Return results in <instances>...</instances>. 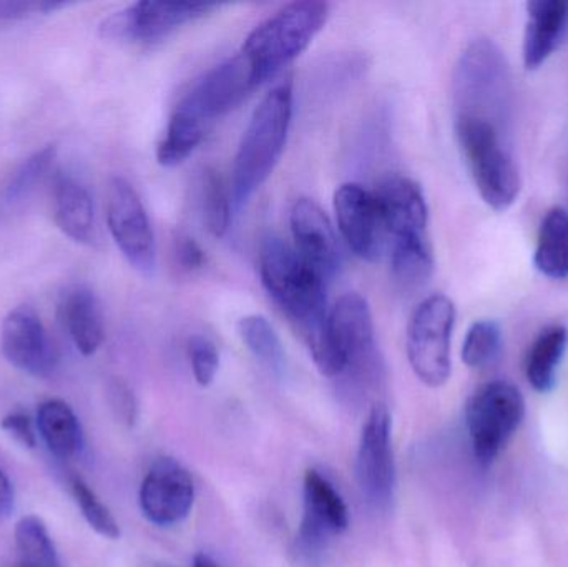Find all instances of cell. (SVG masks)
Returning a JSON list of instances; mask_svg holds the SVG:
<instances>
[{
  "label": "cell",
  "instance_id": "obj_1",
  "mask_svg": "<svg viewBox=\"0 0 568 567\" xmlns=\"http://www.w3.org/2000/svg\"><path fill=\"white\" fill-rule=\"evenodd\" d=\"M291 119L293 85L282 82L263 97L240 142L230 183L236 212L245 209L278 165L290 135Z\"/></svg>",
  "mask_w": 568,
  "mask_h": 567
},
{
  "label": "cell",
  "instance_id": "obj_2",
  "mask_svg": "<svg viewBox=\"0 0 568 567\" xmlns=\"http://www.w3.org/2000/svg\"><path fill=\"white\" fill-rule=\"evenodd\" d=\"M260 276L273 302L296 326L306 345H313L326 328L324 280L311 269L294 246L270 236L260 252Z\"/></svg>",
  "mask_w": 568,
  "mask_h": 567
},
{
  "label": "cell",
  "instance_id": "obj_3",
  "mask_svg": "<svg viewBox=\"0 0 568 567\" xmlns=\"http://www.w3.org/2000/svg\"><path fill=\"white\" fill-rule=\"evenodd\" d=\"M329 19V6L316 0L287 3L252 30L242 55L252 67L256 82L275 77L301 55Z\"/></svg>",
  "mask_w": 568,
  "mask_h": 567
},
{
  "label": "cell",
  "instance_id": "obj_4",
  "mask_svg": "<svg viewBox=\"0 0 568 567\" xmlns=\"http://www.w3.org/2000/svg\"><path fill=\"white\" fill-rule=\"evenodd\" d=\"M457 117L486 120L506 130L513 107V77L503 50L489 39L470 42L454 73Z\"/></svg>",
  "mask_w": 568,
  "mask_h": 567
},
{
  "label": "cell",
  "instance_id": "obj_5",
  "mask_svg": "<svg viewBox=\"0 0 568 567\" xmlns=\"http://www.w3.org/2000/svg\"><path fill=\"white\" fill-rule=\"evenodd\" d=\"M314 365L326 378L371 368L376 362V340L369 303L359 293H346L327 313L323 335L307 346Z\"/></svg>",
  "mask_w": 568,
  "mask_h": 567
},
{
  "label": "cell",
  "instance_id": "obj_6",
  "mask_svg": "<svg viewBox=\"0 0 568 567\" xmlns=\"http://www.w3.org/2000/svg\"><path fill=\"white\" fill-rule=\"evenodd\" d=\"M456 135L484 202L497 212L513 206L523 180L507 149L504 130L486 120L457 117Z\"/></svg>",
  "mask_w": 568,
  "mask_h": 567
},
{
  "label": "cell",
  "instance_id": "obj_7",
  "mask_svg": "<svg viewBox=\"0 0 568 567\" xmlns=\"http://www.w3.org/2000/svg\"><path fill=\"white\" fill-rule=\"evenodd\" d=\"M526 416V399L506 379L480 386L466 405V426L474 458L493 465Z\"/></svg>",
  "mask_w": 568,
  "mask_h": 567
},
{
  "label": "cell",
  "instance_id": "obj_8",
  "mask_svg": "<svg viewBox=\"0 0 568 567\" xmlns=\"http://www.w3.org/2000/svg\"><path fill=\"white\" fill-rule=\"evenodd\" d=\"M456 325V306L449 296L430 295L417 305L407 325L406 352L420 383L440 388L450 378V340Z\"/></svg>",
  "mask_w": 568,
  "mask_h": 567
},
{
  "label": "cell",
  "instance_id": "obj_9",
  "mask_svg": "<svg viewBox=\"0 0 568 567\" xmlns=\"http://www.w3.org/2000/svg\"><path fill=\"white\" fill-rule=\"evenodd\" d=\"M356 479L361 495L374 508H389L396 493V459L393 418L384 405H374L361 429L356 455Z\"/></svg>",
  "mask_w": 568,
  "mask_h": 567
},
{
  "label": "cell",
  "instance_id": "obj_10",
  "mask_svg": "<svg viewBox=\"0 0 568 567\" xmlns=\"http://www.w3.org/2000/svg\"><path fill=\"white\" fill-rule=\"evenodd\" d=\"M106 223L126 262L143 275L156 266V243L149 213L132 183L113 176L106 189Z\"/></svg>",
  "mask_w": 568,
  "mask_h": 567
},
{
  "label": "cell",
  "instance_id": "obj_11",
  "mask_svg": "<svg viewBox=\"0 0 568 567\" xmlns=\"http://www.w3.org/2000/svg\"><path fill=\"white\" fill-rule=\"evenodd\" d=\"M256 87L255 73L240 52L196 80L175 109L209 129L216 119L236 109Z\"/></svg>",
  "mask_w": 568,
  "mask_h": 567
},
{
  "label": "cell",
  "instance_id": "obj_12",
  "mask_svg": "<svg viewBox=\"0 0 568 567\" xmlns=\"http://www.w3.org/2000/svg\"><path fill=\"white\" fill-rule=\"evenodd\" d=\"M219 3L136 2L103 20L105 39L130 43H152L165 39L186 23L219 9Z\"/></svg>",
  "mask_w": 568,
  "mask_h": 567
},
{
  "label": "cell",
  "instance_id": "obj_13",
  "mask_svg": "<svg viewBox=\"0 0 568 567\" xmlns=\"http://www.w3.org/2000/svg\"><path fill=\"white\" fill-rule=\"evenodd\" d=\"M139 503L152 525L160 528L180 525L195 505V482L182 463L160 458L143 478Z\"/></svg>",
  "mask_w": 568,
  "mask_h": 567
},
{
  "label": "cell",
  "instance_id": "obj_14",
  "mask_svg": "<svg viewBox=\"0 0 568 567\" xmlns=\"http://www.w3.org/2000/svg\"><path fill=\"white\" fill-rule=\"evenodd\" d=\"M304 515L297 546L304 556L320 555L326 543L349 528V509L333 483L317 469H307L303 482Z\"/></svg>",
  "mask_w": 568,
  "mask_h": 567
},
{
  "label": "cell",
  "instance_id": "obj_15",
  "mask_svg": "<svg viewBox=\"0 0 568 567\" xmlns=\"http://www.w3.org/2000/svg\"><path fill=\"white\" fill-rule=\"evenodd\" d=\"M0 350L13 368L36 378L52 375L59 363L42 320L29 305L17 306L3 318Z\"/></svg>",
  "mask_w": 568,
  "mask_h": 567
},
{
  "label": "cell",
  "instance_id": "obj_16",
  "mask_svg": "<svg viewBox=\"0 0 568 567\" xmlns=\"http://www.w3.org/2000/svg\"><path fill=\"white\" fill-rule=\"evenodd\" d=\"M334 213L341 235L354 255L377 262L383 256L387 232L374 193L359 183H344L334 193Z\"/></svg>",
  "mask_w": 568,
  "mask_h": 567
},
{
  "label": "cell",
  "instance_id": "obj_17",
  "mask_svg": "<svg viewBox=\"0 0 568 567\" xmlns=\"http://www.w3.org/2000/svg\"><path fill=\"white\" fill-rule=\"evenodd\" d=\"M290 229L294 250L326 282L343 265L339 242L333 223L323 209L311 199H297L291 206Z\"/></svg>",
  "mask_w": 568,
  "mask_h": 567
},
{
  "label": "cell",
  "instance_id": "obj_18",
  "mask_svg": "<svg viewBox=\"0 0 568 567\" xmlns=\"http://www.w3.org/2000/svg\"><path fill=\"white\" fill-rule=\"evenodd\" d=\"M373 193L387 236L393 240L427 236L429 209L423 190L414 180L389 176Z\"/></svg>",
  "mask_w": 568,
  "mask_h": 567
},
{
  "label": "cell",
  "instance_id": "obj_19",
  "mask_svg": "<svg viewBox=\"0 0 568 567\" xmlns=\"http://www.w3.org/2000/svg\"><path fill=\"white\" fill-rule=\"evenodd\" d=\"M524 65L539 69L568 37V0H530L527 2Z\"/></svg>",
  "mask_w": 568,
  "mask_h": 567
},
{
  "label": "cell",
  "instance_id": "obj_20",
  "mask_svg": "<svg viewBox=\"0 0 568 567\" xmlns=\"http://www.w3.org/2000/svg\"><path fill=\"white\" fill-rule=\"evenodd\" d=\"M52 213L63 235L83 245L95 242V209L85 185L69 173L53 180Z\"/></svg>",
  "mask_w": 568,
  "mask_h": 567
},
{
  "label": "cell",
  "instance_id": "obj_21",
  "mask_svg": "<svg viewBox=\"0 0 568 567\" xmlns=\"http://www.w3.org/2000/svg\"><path fill=\"white\" fill-rule=\"evenodd\" d=\"M60 320L75 348L83 356L99 352L105 340L102 310L92 290L77 286L62 296L59 306Z\"/></svg>",
  "mask_w": 568,
  "mask_h": 567
},
{
  "label": "cell",
  "instance_id": "obj_22",
  "mask_svg": "<svg viewBox=\"0 0 568 567\" xmlns=\"http://www.w3.org/2000/svg\"><path fill=\"white\" fill-rule=\"evenodd\" d=\"M37 432L49 452L60 459H69L82 446V428L73 409L62 399H49L37 412Z\"/></svg>",
  "mask_w": 568,
  "mask_h": 567
},
{
  "label": "cell",
  "instance_id": "obj_23",
  "mask_svg": "<svg viewBox=\"0 0 568 567\" xmlns=\"http://www.w3.org/2000/svg\"><path fill=\"white\" fill-rule=\"evenodd\" d=\"M534 263L547 279H568V212L564 206H554L544 216Z\"/></svg>",
  "mask_w": 568,
  "mask_h": 567
},
{
  "label": "cell",
  "instance_id": "obj_24",
  "mask_svg": "<svg viewBox=\"0 0 568 567\" xmlns=\"http://www.w3.org/2000/svg\"><path fill=\"white\" fill-rule=\"evenodd\" d=\"M567 345L568 330L564 325L549 326L537 336L526 360L527 382L536 392L547 393L554 389Z\"/></svg>",
  "mask_w": 568,
  "mask_h": 567
},
{
  "label": "cell",
  "instance_id": "obj_25",
  "mask_svg": "<svg viewBox=\"0 0 568 567\" xmlns=\"http://www.w3.org/2000/svg\"><path fill=\"white\" fill-rule=\"evenodd\" d=\"M390 269L397 285L416 290L429 282L434 272V255L427 236L393 240Z\"/></svg>",
  "mask_w": 568,
  "mask_h": 567
},
{
  "label": "cell",
  "instance_id": "obj_26",
  "mask_svg": "<svg viewBox=\"0 0 568 567\" xmlns=\"http://www.w3.org/2000/svg\"><path fill=\"white\" fill-rule=\"evenodd\" d=\"M202 123L186 115L182 110H173L166 125L165 135L156 146V162L166 169L182 165L206 135Z\"/></svg>",
  "mask_w": 568,
  "mask_h": 567
},
{
  "label": "cell",
  "instance_id": "obj_27",
  "mask_svg": "<svg viewBox=\"0 0 568 567\" xmlns=\"http://www.w3.org/2000/svg\"><path fill=\"white\" fill-rule=\"evenodd\" d=\"M236 330L243 345L252 352V355L270 372L282 375L286 369V352H284L282 338L268 318L263 315L243 316Z\"/></svg>",
  "mask_w": 568,
  "mask_h": 567
},
{
  "label": "cell",
  "instance_id": "obj_28",
  "mask_svg": "<svg viewBox=\"0 0 568 567\" xmlns=\"http://www.w3.org/2000/svg\"><path fill=\"white\" fill-rule=\"evenodd\" d=\"M200 203L209 232L216 239L225 236L232 223V192L220 172L212 166H206L200 176Z\"/></svg>",
  "mask_w": 568,
  "mask_h": 567
},
{
  "label": "cell",
  "instance_id": "obj_29",
  "mask_svg": "<svg viewBox=\"0 0 568 567\" xmlns=\"http://www.w3.org/2000/svg\"><path fill=\"white\" fill-rule=\"evenodd\" d=\"M16 545L30 567H62L52 536L39 516H23L16 525Z\"/></svg>",
  "mask_w": 568,
  "mask_h": 567
},
{
  "label": "cell",
  "instance_id": "obj_30",
  "mask_svg": "<svg viewBox=\"0 0 568 567\" xmlns=\"http://www.w3.org/2000/svg\"><path fill=\"white\" fill-rule=\"evenodd\" d=\"M57 150L55 146H43L42 150H37L32 155L27 156L16 172L10 175L9 182L6 183L3 189V202L7 205H17L22 203L23 200L29 199L37 186L45 180L49 175L50 169L55 162Z\"/></svg>",
  "mask_w": 568,
  "mask_h": 567
},
{
  "label": "cell",
  "instance_id": "obj_31",
  "mask_svg": "<svg viewBox=\"0 0 568 567\" xmlns=\"http://www.w3.org/2000/svg\"><path fill=\"white\" fill-rule=\"evenodd\" d=\"M503 330L494 320H480L467 332L463 345V362L469 368L484 369L499 362L503 355Z\"/></svg>",
  "mask_w": 568,
  "mask_h": 567
},
{
  "label": "cell",
  "instance_id": "obj_32",
  "mask_svg": "<svg viewBox=\"0 0 568 567\" xmlns=\"http://www.w3.org/2000/svg\"><path fill=\"white\" fill-rule=\"evenodd\" d=\"M72 495L77 506H79L80 512H82L87 525H89L97 535L105 539H112V541L120 538L122 533H120V526L119 523H116L115 516L103 505L102 499L95 495V492H93L83 479H73Z\"/></svg>",
  "mask_w": 568,
  "mask_h": 567
},
{
  "label": "cell",
  "instance_id": "obj_33",
  "mask_svg": "<svg viewBox=\"0 0 568 567\" xmlns=\"http://www.w3.org/2000/svg\"><path fill=\"white\" fill-rule=\"evenodd\" d=\"M193 378L202 388H209L215 382L220 369V352L212 340L203 335H193L186 343Z\"/></svg>",
  "mask_w": 568,
  "mask_h": 567
},
{
  "label": "cell",
  "instance_id": "obj_34",
  "mask_svg": "<svg viewBox=\"0 0 568 567\" xmlns=\"http://www.w3.org/2000/svg\"><path fill=\"white\" fill-rule=\"evenodd\" d=\"M106 396H109L110 408L113 415L125 426H133L139 416V405H136L135 395L130 386L123 379H110L106 386Z\"/></svg>",
  "mask_w": 568,
  "mask_h": 567
},
{
  "label": "cell",
  "instance_id": "obj_35",
  "mask_svg": "<svg viewBox=\"0 0 568 567\" xmlns=\"http://www.w3.org/2000/svg\"><path fill=\"white\" fill-rule=\"evenodd\" d=\"M173 255H175L176 265H179L183 272H196V270H202L203 266H205V250L200 246V243L196 242L193 236H176Z\"/></svg>",
  "mask_w": 568,
  "mask_h": 567
},
{
  "label": "cell",
  "instance_id": "obj_36",
  "mask_svg": "<svg viewBox=\"0 0 568 567\" xmlns=\"http://www.w3.org/2000/svg\"><path fill=\"white\" fill-rule=\"evenodd\" d=\"M0 426H2L3 432L9 433L20 445L30 449L36 448L37 433L29 416L20 412L10 413V415L3 416Z\"/></svg>",
  "mask_w": 568,
  "mask_h": 567
},
{
  "label": "cell",
  "instance_id": "obj_37",
  "mask_svg": "<svg viewBox=\"0 0 568 567\" xmlns=\"http://www.w3.org/2000/svg\"><path fill=\"white\" fill-rule=\"evenodd\" d=\"M65 2H0V19H23L36 13H49L62 9Z\"/></svg>",
  "mask_w": 568,
  "mask_h": 567
},
{
  "label": "cell",
  "instance_id": "obj_38",
  "mask_svg": "<svg viewBox=\"0 0 568 567\" xmlns=\"http://www.w3.org/2000/svg\"><path fill=\"white\" fill-rule=\"evenodd\" d=\"M16 508V493L6 473L0 469V518H9Z\"/></svg>",
  "mask_w": 568,
  "mask_h": 567
},
{
  "label": "cell",
  "instance_id": "obj_39",
  "mask_svg": "<svg viewBox=\"0 0 568 567\" xmlns=\"http://www.w3.org/2000/svg\"><path fill=\"white\" fill-rule=\"evenodd\" d=\"M193 567H220L215 559L210 558L205 553H200L193 558Z\"/></svg>",
  "mask_w": 568,
  "mask_h": 567
},
{
  "label": "cell",
  "instance_id": "obj_40",
  "mask_svg": "<svg viewBox=\"0 0 568 567\" xmlns=\"http://www.w3.org/2000/svg\"><path fill=\"white\" fill-rule=\"evenodd\" d=\"M20 567H30V566L22 565V566H20Z\"/></svg>",
  "mask_w": 568,
  "mask_h": 567
},
{
  "label": "cell",
  "instance_id": "obj_41",
  "mask_svg": "<svg viewBox=\"0 0 568 567\" xmlns=\"http://www.w3.org/2000/svg\"><path fill=\"white\" fill-rule=\"evenodd\" d=\"M156 567H169V566H156Z\"/></svg>",
  "mask_w": 568,
  "mask_h": 567
}]
</instances>
